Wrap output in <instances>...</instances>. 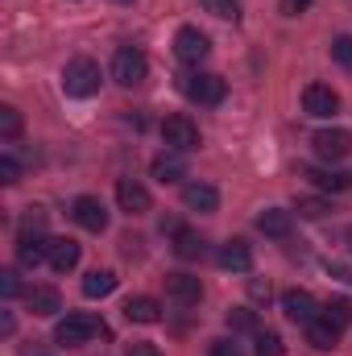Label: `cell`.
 Returning <instances> with one entry per match:
<instances>
[{
	"mask_svg": "<svg viewBox=\"0 0 352 356\" xmlns=\"http://www.w3.org/2000/svg\"><path fill=\"white\" fill-rule=\"evenodd\" d=\"M257 228H262L265 236H290V228H294V216L290 211H282V207H265L262 216H257Z\"/></svg>",
	"mask_w": 352,
	"mask_h": 356,
	"instance_id": "44dd1931",
	"label": "cell"
},
{
	"mask_svg": "<svg viewBox=\"0 0 352 356\" xmlns=\"http://www.w3.org/2000/svg\"><path fill=\"white\" fill-rule=\"evenodd\" d=\"M182 203H186L191 211H203V216H207V211L220 207V191H216L211 182H186V186H182Z\"/></svg>",
	"mask_w": 352,
	"mask_h": 356,
	"instance_id": "2e32d148",
	"label": "cell"
},
{
	"mask_svg": "<svg viewBox=\"0 0 352 356\" xmlns=\"http://www.w3.org/2000/svg\"><path fill=\"white\" fill-rule=\"evenodd\" d=\"M63 91L71 95V99H88L99 91V63L88 58V54H79V58H71L67 67H63Z\"/></svg>",
	"mask_w": 352,
	"mask_h": 356,
	"instance_id": "7a4b0ae2",
	"label": "cell"
},
{
	"mask_svg": "<svg viewBox=\"0 0 352 356\" xmlns=\"http://www.w3.org/2000/svg\"><path fill=\"white\" fill-rule=\"evenodd\" d=\"M116 203H120V211H129V216H145L154 199H150V191H145L141 182L120 178V182H116Z\"/></svg>",
	"mask_w": 352,
	"mask_h": 356,
	"instance_id": "8fae6325",
	"label": "cell"
},
{
	"mask_svg": "<svg viewBox=\"0 0 352 356\" xmlns=\"http://www.w3.org/2000/svg\"><path fill=\"white\" fill-rule=\"evenodd\" d=\"M25 302H29V311H33L38 319H50V315L63 311V294H58L54 286H29V290H25Z\"/></svg>",
	"mask_w": 352,
	"mask_h": 356,
	"instance_id": "5bb4252c",
	"label": "cell"
},
{
	"mask_svg": "<svg viewBox=\"0 0 352 356\" xmlns=\"http://www.w3.org/2000/svg\"><path fill=\"white\" fill-rule=\"evenodd\" d=\"M116 290V273L112 269H91L88 277H83V294L88 298H108Z\"/></svg>",
	"mask_w": 352,
	"mask_h": 356,
	"instance_id": "cb8c5ba5",
	"label": "cell"
},
{
	"mask_svg": "<svg viewBox=\"0 0 352 356\" xmlns=\"http://www.w3.org/2000/svg\"><path fill=\"white\" fill-rule=\"evenodd\" d=\"M303 112L315 116V120H328V116L340 112V95L328 88V83H311V88L303 91Z\"/></svg>",
	"mask_w": 352,
	"mask_h": 356,
	"instance_id": "52a82bcc",
	"label": "cell"
},
{
	"mask_svg": "<svg viewBox=\"0 0 352 356\" xmlns=\"http://www.w3.org/2000/svg\"><path fill=\"white\" fill-rule=\"evenodd\" d=\"M95 336H108V327L88 311H75V315L58 319V327H54V344H63V348H83Z\"/></svg>",
	"mask_w": 352,
	"mask_h": 356,
	"instance_id": "6da1fadb",
	"label": "cell"
},
{
	"mask_svg": "<svg viewBox=\"0 0 352 356\" xmlns=\"http://www.w3.org/2000/svg\"><path fill=\"white\" fill-rule=\"evenodd\" d=\"M0 294H4V298H17V294H21V277H17V269H4V273H0Z\"/></svg>",
	"mask_w": 352,
	"mask_h": 356,
	"instance_id": "d6a6232c",
	"label": "cell"
},
{
	"mask_svg": "<svg viewBox=\"0 0 352 356\" xmlns=\"http://www.w3.org/2000/svg\"><path fill=\"white\" fill-rule=\"evenodd\" d=\"M336 340H340V332H336V327H332L323 315H319L315 323H307V344H311V348H319V353H332V348H336Z\"/></svg>",
	"mask_w": 352,
	"mask_h": 356,
	"instance_id": "603a6c76",
	"label": "cell"
},
{
	"mask_svg": "<svg viewBox=\"0 0 352 356\" xmlns=\"http://www.w3.org/2000/svg\"><path fill=\"white\" fill-rule=\"evenodd\" d=\"M257 356H286V344L278 332H257Z\"/></svg>",
	"mask_w": 352,
	"mask_h": 356,
	"instance_id": "83f0119b",
	"label": "cell"
},
{
	"mask_svg": "<svg viewBox=\"0 0 352 356\" xmlns=\"http://www.w3.org/2000/svg\"><path fill=\"white\" fill-rule=\"evenodd\" d=\"M175 253L182 261H195V257H203L207 253V241L195 232V228H178L175 232Z\"/></svg>",
	"mask_w": 352,
	"mask_h": 356,
	"instance_id": "7402d4cb",
	"label": "cell"
},
{
	"mask_svg": "<svg viewBox=\"0 0 352 356\" xmlns=\"http://www.w3.org/2000/svg\"><path fill=\"white\" fill-rule=\"evenodd\" d=\"M17 133H21V112H17L13 104H4V108H0V137L13 141Z\"/></svg>",
	"mask_w": 352,
	"mask_h": 356,
	"instance_id": "4316f807",
	"label": "cell"
},
{
	"mask_svg": "<svg viewBox=\"0 0 352 356\" xmlns=\"http://www.w3.org/2000/svg\"><path fill=\"white\" fill-rule=\"evenodd\" d=\"M323 319H328L336 332H344L352 323V302L349 298H328V302H323Z\"/></svg>",
	"mask_w": 352,
	"mask_h": 356,
	"instance_id": "d4e9b609",
	"label": "cell"
},
{
	"mask_svg": "<svg viewBox=\"0 0 352 356\" xmlns=\"http://www.w3.org/2000/svg\"><path fill=\"white\" fill-rule=\"evenodd\" d=\"M220 266L228 269V273H249V269H253V249H249V241H241V236L224 241V245H220Z\"/></svg>",
	"mask_w": 352,
	"mask_h": 356,
	"instance_id": "4fadbf2b",
	"label": "cell"
},
{
	"mask_svg": "<svg viewBox=\"0 0 352 356\" xmlns=\"http://www.w3.org/2000/svg\"><path fill=\"white\" fill-rule=\"evenodd\" d=\"M162 141H166V149H178V154H191V149H199V124L191 120V116H166L162 120Z\"/></svg>",
	"mask_w": 352,
	"mask_h": 356,
	"instance_id": "5b68a950",
	"label": "cell"
},
{
	"mask_svg": "<svg viewBox=\"0 0 352 356\" xmlns=\"http://www.w3.org/2000/svg\"><path fill=\"white\" fill-rule=\"evenodd\" d=\"M150 175L158 178L162 186H166V182H182V178H186V162H182L178 149H166V154H158V158L150 162Z\"/></svg>",
	"mask_w": 352,
	"mask_h": 356,
	"instance_id": "e0dca14e",
	"label": "cell"
},
{
	"mask_svg": "<svg viewBox=\"0 0 352 356\" xmlns=\"http://www.w3.org/2000/svg\"><path fill=\"white\" fill-rule=\"evenodd\" d=\"M182 95L186 99H195V104H207V108H216V104H224V95H228V83L220 79V75H211V71H195V75H182Z\"/></svg>",
	"mask_w": 352,
	"mask_h": 356,
	"instance_id": "277c9868",
	"label": "cell"
},
{
	"mask_svg": "<svg viewBox=\"0 0 352 356\" xmlns=\"http://www.w3.org/2000/svg\"><path fill=\"white\" fill-rule=\"evenodd\" d=\"M71 220H75L79 228H88V232H104V228H108V207H104L95 195H79V199L71 203Z\"/></svg>",
	"mask_w": 352,
	"mask_h": 356,
	"instance_id": "ba28073f",
	"label": "cell"
},
{
	"mask_svg": "<svg viewBox=\"0 0 352 356\" xmlns=\"http://www.w3.org/2000/svg\"><path fill=\"white\" fill-rule=\"evenodd\" d=\"M282 311H286V319H290V323H303V327H307V323H315V319H319V311H323V307H319L307 290H286V294H282Z\"/></svg>",
	"mask_w": 352,
	"mask_h": 356,
	"instance_id": "30bf717a",
	"label": "cell"
},
{
	"mask_svg": "<svg viewBox=\"0 0 352 356\" xmlns=\"http://www.w3.org/2000/svg\"><path fill=\"white\" fill-rule=\"evenodd\" d=\"M46 261L54 273H67V269L79 266V245L71 236H50V249H46Z\"/></svg>",
	"mask_w": 352,
	"mask_h": 356,
	"instance_id": "9a60e30c",
	"label": "cell"
},
{
	"mask_svg": "<svg viewBox=\"0 0 352 356\" xmlns=\"http://www.w3.org/2000/svg\"><path fill=\"white\" fill-rule=\"evenodd\" d=\"M307 4H311V0H282V13H286V17H298V13H307Z\"/></svg>",
	"mask_w": 352,
	"mask_h": 356,
	"instance_id": "d590c367",
	"label": "cell"
},
{
	"mask_svg": "<svg viewBox=\"0 0 352 356\" xmlns=\"http://www.w3.org/2000/svg\"><path fill=\"white\" fill-rule=\"evenodd\" d=\"M203 4H207V13H216L224 21H237L241 17V0H203Z\"/></svg>",
	"mask_w": 352,
	"mask_h": 356,
	"instance_id": "4dcf8cb0",
	"label": "cell"
},
{
	"mask_svg": "<svg viewBox=\"0 0 352 356\" xmlns=\"http://www.w3.org/2000/svg\"><path fill=\"white\" fill-rule=\"evenodd\" d=\"M145 75H150V58H145L137 46H120V50L112 54V79H116L120 88H141Z\"/></svg>",
	"mask_w": 352,
	"mask_h": 356,
	"instance_id": "3957f363",
	"label": "cell"
},
{
	"mask_svg": "<svg viewBox=\"0 0 352 356\" xmlns=\"http://www.w3.org/2000/svg\"><path fill=\"white\" fill-rule=\"evenodd\" d=\"M294 211H298V216H307V220H319V216H328L332 207H328L323 199H294Z\"/></svg>",
	"mask_w": 352,
	"mask_h": 356,
	"instance_id": "f546056e",
	"label": "cell"
},
{
	"mask_svg": "<svg viewBox=\"0 0 352 356\" xmlns=\"http://www.w3.org/2000/svg\"><path fill=\"white\" fill-rule=\"evenodd\" d=\"M0 182H4V186H17V182H21V166H17L13 154H0Z\"/></svg>",
	"mask_w": 352,
	"mask_h": 356,
	"instance_id": "1f68e13d",
	"label": "cell"
},
{
	"mask_svg": "<svg viewBox=\"0 0 352 356\" xmlns=\"http://www.w3.org/2000/svg\"><path fill=\"white\" fill-rule=\"evenodd\" d=\"M303 175L311 178L319 191H332V195H340V191L352 186V175H344V170H328V166H307Z\"/></svg>",
	"mask_w": 352,
	"mask_h": 356,
	"instance_id": "ffe728a7",
	"label": "cell"
},
{
	"mask_svg": "<svg viewBox=\"0 0 352 356\" xmlns=\"http://www.w3.org/2000/svg\"><path fill=\"white\" fill-rule=\"evenodd\" d=\"M116 4H129V0H116Z\"/></svg>",
	"mask_w": 352,
	"mask_h": 356,
	"instance_id": "74e56055",
	"label": "cell"
},
{
	"mask_svg": "<svg viewBox=\"0 0 352 356\" xmlns=\"http://www.w3.org/2000/svg\"><path fill=\"white\" fill-rule=\"evenodd\" d=\"M125 319H129V323H158V319H162V307H158V298H150V294H133V298L125 302Z\"/></svg>",
	"mask_w": 352,
	"mask_h": 356,
	"instance_id": "d6986e66",
	"label": "cell"
},
{
	"mask_svg": "<svg viewBox=\"0 0 352 356\" xmlns=\"http://www.w3.org/2000/svg\"><path fill=\"white\" fill-rule=\"evenodd\" d=\"M207 50H211V42H207V33H203V29L182 25V29L175 33V54L186 63V67H199V63L207 58Z\"/></svg>",
	"mask_w": 352,
	"mask_h": 356,
	"instance_id": "8992f818",
	"label": "cell"
},
{
	"mask_svg": "<svg viewBox=\"0 0 352 356\" xmlns=\"http://www.w3.org/2000/svg\"><path fill=\"white\" fill-rule=\"evenodd\" d=\"M332 58H336V63L352 75V33H340V38L332 42Z\"/></svg>",
	"mask_w": 352,
	"mask_h": 356,
	"instance_id": "f1b7e54d",
	"label": "cell"
},
{
	"mask_svg": "<svg viewBox=\"0 0 352 356\" xmlns=\"http://www.w3.org/2000/svg\"><path fill=\"white\" fill-rule=\"evenodd\" d=\"M42 241H46V211L25 207V216L17 224V245H42Z\"/></svg>",
	"mask_w": 352,
	"mask_h": 356,
	"instance_id": "ac0fdd59",
	"label": "cell"
},
{
	"mask_svg": "<svg viewBox=\"0 0 352 356\" xmlns=\"http://www.w3.org/2000/svg\"><path fill=\"white\" fill-rule=\"evenodd\" d=\"M311 149H315L323 162H340L352 149V133H344V129H319V133L311 137Z\"/></svg>",
	"mask_w": 352,
	"mask_h": 356,
	"instance_id": "9c48e42d",
	"label": "cell"
},
{
	"mask_svg": "<svg viewBox=\"0 0 352 356\" xmlns=\"http://www.w3.org/2000/svg\"><path fill=\"white\" fill-rule=\"evenodd\" d=\"M207 356H245V353H241V344H237V340H211Z\"/></svg>",
	"mask_w": 352,
	"mask_h": 356,
	"instance_id": "836d02e7",
	"label": "cell"
},
{
	"mask_svg": "<svg viewBox=\"0 0 352 356\" xmlns=\"http://www.w3.org/2000/svg\"><path fill=\"white\" fill-rule=\"evenodd\" d=\"M349 249H352V228H349Z\"/></svg>",
	"mask_w": 352,
	"mask_h": 356,
	"instance_id": "8d00e7d4",
	"label": "cell"
},
{
	"mask_svg": "<svg viewBox=\"0 0 352 356\" xmlns=\"http://www.w3.org/2000/svg\"><path fill=\"white\" fill-rule=\"evenodd\" d=\"M166 294L175 298L178 307H195L203 298V282L195 273H166Z\"/></svg>",
	"mask_w": 352,
	"mask_h": 356,
	"instance_id": "7c38bea8",
	"label": "cell"
},
{
	"mask_svg": "<svg viewBox=\"0 0 352 356\" xmlns=\"http://www.w3.org/2000/svg\"><path fill=\"white\" fill-rule=\"evenodd\" d=\"M228 327H232V332H257V315H253L249 307H232V311H228Z\"/></svg>",
	"mask_w": 352,
	"mask_h": 356,
	"instance_id": "484cf974",
	"label": "cell"
},
{
	"mask_svg": "<svg viewBox=\"0 0 352 356\" xmlns=\"http://www.w3.org/2000/svg\"><path fill=\"white\" fill-rule=\"evenodd\" d=\"M125 356H162L154 344H145V340H137V344H129V353Z\"/></svg>",
	"mask_w": 352,
	"mask_h": 356,
	"instance_id": "e575fe53",
	"label": "cell"
}]
</instances>
